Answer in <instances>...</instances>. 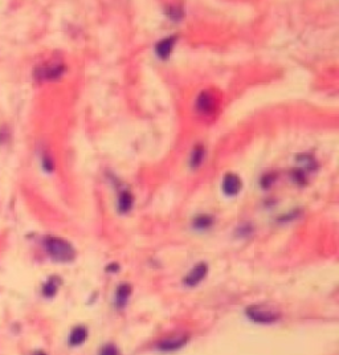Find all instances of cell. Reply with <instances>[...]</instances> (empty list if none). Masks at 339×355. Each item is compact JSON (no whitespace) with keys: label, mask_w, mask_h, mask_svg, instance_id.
Listing matches in <instances>:
<instances>
[{"label":"cell","mask_w":339,"mask_h":355,"mask_svg":"<svg viewBox=\"0 0 339 355\" xmlns=\"http://www.w3.org/2000/svg\"><path fill=\"white\" fill-rule=\"evenodd\" d=\"M46 249L56 261L66 263V261L73 260L76 256L75 248L66 240L58 239V237H49L46 240Z\"/></svg>","instance_id":"1"},{"label":"cell","mask_w":339,"mask_h":355,"mask_svg":"<svg viewBox=\"0 0 339 355\" xmlns=\"http://www.w3.org/2000/svg\"><path fill=\"white\" fill-rule=\"evenodd\" d=\"M247 315L251 321L258 323H272L278 319V314L269 308L260 305H252L247 309Z\"/></svg>","instance_id":"2"},{"label":"cell","mask_w":339,"mask_h":355,"mask_svg":"<svg viewBox=\"0 0 339 355\" xmlns=\"http://www.w3.org/2000/svg\"><path fill=\"white\" fill-rule=\"evenodd\" d=\"M223 190L229 196H235V195L239 194V191L241 190L240 178L237 177L236 174H227L224 178Z\"/></svg>","instance_id":"3"},{"label":"cell","mask_w":339,"mask_h":355,"mask_svg":"<svg viewBox=\"0 0 339 355\" xmlns=\"http://www.w3.org/2000/svg\"><path fill=\"white\" fill-rule=\"evenodd\" d=\"M207 265L204 264V263H200V264H198L196 266H195L192 270H191L190 273H188V276L184 278V282H186L187 285L188 286H195V285H198L199 282L206 277V274H207Z\"/></svg>","instance_id":"4"},{"label":"cell","mask_w":339,"mask_h":355,"mask_svg":"<svg viewBox=\"0 0 339 355\" xmlns=\"http://www.w3.org/2000/svg\"><path fill=\"white\" fill-rule=\"evenodd\" d=\"M213 106H215V99H213L211 93L204 91L199 95L198 101H196V108H198L199 112L211 113L213 110Z\"/></svg>","instance_id":"5"},{"label":"cell","mask_w":339,"mask_h":355,"mask_svg":"<svg viewBox=\"0 0 339 355\" xmlns=\"http://www.w3.org/2000/svg\"><path fill=\"white\" fill-rule=\"evenodd\" d=\"M175 42H176V39H175L174 36H172V38H166L163 39V40H161V42L157 44V48H155L158 56L162 58L167 57V56L172 52Z\"/></svg>","instance_id":"6"},{"label":"cell","mask_w":339,"mask_h":355,"mask_svg":"<svg viewBox=\"0 0 339 355\" xmlns=\"http://www.w3.org/2000/svg\"><path fill=\"white\" fill-rule=\"evenodd\" d=\"M186 342L187 337H176V338L166 339V341L159 343V349L163 351H172L179 349V347H182Z\"/></svg>","instance_id":"7"},{"label":"cell","mask_w":339,"mask_h":355,"mask_svg":"<svg viewBox=\"0 0 339 355\" xmlns=\"http://www.w3.org/2000/svg\"><path fill=\"white\" fill-rule=\"evenodd\" d=\"M131 294V286L130 285H121L118 289H117L116 293V305L118 308H122L125 306L126 301H127L128 296Z\"/></svg>","instance_id":"8"},{"label":"cell","mask_w":339,"mask_h":355,"mask_svg":"<svg viewBox=\"0 0 339 355\" xmlns=\"http://www.w3.org/2000/svg\"><path fill=\"white\" fill-rule=\"evenodd\" d=\"M86 337H87L86 329L83 326H79L72 331L71 337H69V342H71V345H73V346H77V345H81V343L86 339Z\"/></svg>","instance_id":"9"},{"label":"cell","mask_w":339,"mask_h":355,"mask_svg":"<svg viewBox=\"0 0 339 355\" xmlns=\"http://www.w3.org/2000/svg\"><path fill=\"white\" fill-rule=\"evenodd\" d=\"M132 207V196L130 192H122L118 200V208L121 212H127Z\"/></svg>","instance_id":"10"},{"label":"cell","mask_w":339,"mask_h":355,"mask_svg":"<svg viewBox=\"0 0 339 355\" xmlns=\"http://www.w3.org/2000/svg\"><path fill=\"white\" fill-rule=\"evenodd\" d=\"M203 153H204V149H203L202 146H196V147H195L192 154H191V161H190L192 167H196V166H199V163L202 162Z\"/></svg>","instance_id":"11"},{"label":"cell","mask_w":339,"mask_h":355,"mask_svg":"<svg viewBox=\"0 0 339 355\" xmlns=\"http://www.w3.org/2000/svg\"><path fill=\"white\" fill-rule=\"evenodd\" d=\"M194 224L196 228H208L212 224L211 216H207V215L198 216V218L195 219Z\"/></svg>","instance_id":"12"},{"label":"cell","mask_w":339,"mask_h":355,"mask_svg":"<svg viewBox=\"0 0 339 355\" xmlns=\"http://www.w3.org/2000/svg\"><path fill=\"white\" fill-rule=\"evenodd\" d=\"M57 285H58V282L56 280H53V278H52L50 281H48V284L44 286V294H45V296H48V297L53 296V294L56 293V290H57Z\"/></svg>","instance_id":"13"},{"label":"cell","mask_w":339,"mask_h":355,"mask_svg":"<svg viewBox=\"0 0 339 355\" xmlns=\"http://www.w3.org/2000/svg\"><path fill=\"white\" fill-rule=\"evenodd\" d=\"M99 355H118V350L113 345H106V346L102 347Z\"/></svg>","instance_id":"14"},{"label":"cell","mask_w":339,"mask_h":355,"mask_svg":"<svg viewBox=\"0 0 339 355\" xmlns=\"http://www.w3.org/2000/svg\"><path fill=\"white\" fill-rule=\"evenodd\" d=\"M33 355H46V354L44 353V351H36V353H35Z\"/></svg>","instance_id":"15"}]
</instances>
